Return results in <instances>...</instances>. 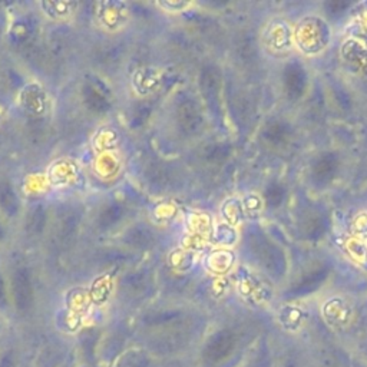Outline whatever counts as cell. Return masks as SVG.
<instances>
[{
    "label": "cell",
    "instance_id": "1",
    "mask_svg": "<svg viewBox=\"0 0 367 367\" xmlns=\"http://www.w3.org/2000/svg\"><path fill=\"white\" fill-rule=\"evenodd\" d=\"M97 18L105 29L118 30L124 28L129 19L128 5L119 2H101L98 4Z\"/></svg>",
    "mask_w": 367,
    "mask_h": 367
},
{
    "label": "cell",
    "instance_id": "3",
    "mask_svg": "<svg viewBox=\"0 0 367 367\" xmlns=\"http://www.w3.org/2000/svg\"><path fill=\"white\" fill-rule=\"evenodd\" d=\"M43 9V13L55 20L66 19L73 13L75 5L71 2H43L39 5Z\"/></svg>",
    "mask_w": 367,
    "mask_h": 367
},
{
    "label": "cell",
    "instance_id": "5",
    "mask_svg": "<svg viewBox=\"0 0 367 367\" xmlns=\"http://www.w3.org/2000/svg\"><path fill=\"white\" fill-rule=\"evenodd\" d=\"M0 116H2V109H0Z\"/></svg>",
    "mask_w": 367,
    "mask_h": 367
},
{
    "label": "cell",
    "instance_id": "4",
    "mask_svg": "<svg viewBox=\"0 0 367 367\" xmlns=\"http://www.w3.org/2000/svg\"><path fill=\"white\" fill-rule=\"evenodd\" d=\"M157 6L168 13H182L191 8V4L179 0V2H158Z\"/></svg>",
    "mask_w": 367,
    "mask_h": 367
},
{
    "label": "cell",
    "instance_id": "2",
    "mask_svg": "<svg viewBox=\"0 0 367 367\" xmlns=\"http://www.w3.org/2000/svg\"><path fill=\"white\" fill-rule=\"evenodd\" d=\"M22 105L23 108L33 115H43L48 108V101L40 86L30 85L22 92Z\"/></svg>",
    "mask_w": 367,
    "mask_h": 367
}]
</instances>
